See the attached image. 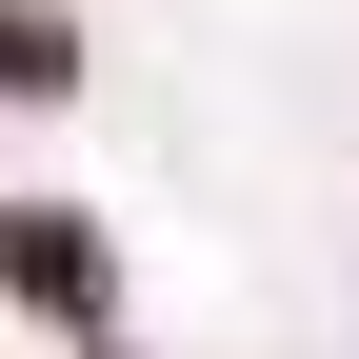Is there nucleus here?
<instances>
[{
    "label": "nucleus",
    "instance_id": "obj_1",
    "mask_svg": "<svg viewBox=\"0 0 359 359\" xmlns=\"http://www.w3.org/2000/svg\"><path fill=\"white\" fill-rule=\"evenodd\" d=\"M0 280H20V299H60V320H80V299H100V240H80V219H0Z\"/></svg>",
    "mask_w": 359,
    "mask_h": 359
}]
</instances>
